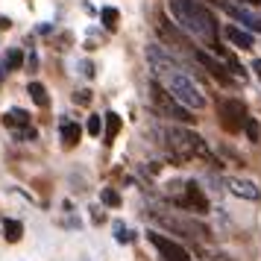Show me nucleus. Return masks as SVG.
I'll return each instance as SVG.
<instances>
[{
	"instance_id": "20",
	"label": "nucleus",
	"mask_w": 261,
	"mask_h": 261,
	"mask_svg": "<svg viewBox=\"0 0 261 261\" xmlns=\"http://www.w3.org/2000/svg\"><path fill=\"white\" fill-rule=\"evenodd\" d=\"M244 132H247V138H249L252 144L261 141V126H258V120H255V118H247V123H244Z\"/></svg>"
},
{
	"instance_id": "23",
	"label": "nucleus",
	"mask_w": 261,
	"mask_h": 261,
	"mask_svg": "<svg viewBox=\"0 0 261 261\" xmlns=\"http://www.w3.org/2000/svg\"><path fill=\"white\" fill-rule=\"evenodd\" d=\"M115 232H118V241H120V244H129V241H132L129 229H126L123 223H115Z\"/></svg>"
},
{
	"instance_id": "1",
	"label": "nucleus",
	"mask_w": 261,
	"mask_h": 261,
	"mask_svg": "<svg viewBox=\"0 0 261 261\" xmlns=\"http://www.w3.org/2000/svg\"><path fill=\"white\" fill-rule=\"evenodd\" d=\"M147 62H150V68L155 71V76L162 80V85L176 97L182 106H188L191 112H200V109L205 106V94H202V88L194 83V76H191V73L185 71V68H182V65H179L165 47L150 44V47H147Z\"/></svg>"
},
{
	"instance_id": "7",
	"label": "nucleus",
	"mask_w": 261,
	"mask_h": 261,
	"mask_svg": "<svg viewBox=\"0 0 261 261\" xmlns=\"http://www.w3.org/2000/svg\"><path fill=\"white\" fill-rule=\"evenodd\" d=\"M147 238H150V244L159 249V255H162L165 261H191L188 249L182 247V244H176V241H170V238L159 235V232H153V229L147 232Z\"/></svg>"
},
{
	"instance_id": "16",
	"label": "nucleus",
	"mask_w": 261,
	"mask_h": 261,
	"mask_svg": "<svg viewBox=\"0 0 261 261\" xmlns=\"http://www.w3.org/2000/svg\"><path fill=\"white\" fill-rule=\"evenodd\" d=\"M3 238L12 241V244H18V241L24 238V226L18 223V220H12V217H6V220H3Z\"/></svg>"
},
{
	"instance_id": "5",
	"label": "nucleus",
	"mask_w": 261,
	"mask_h": 261,
	"mask_svg": "<svg viewBox=\"0 0 261 261\" xmlns=\"http://www.w3.org/2000/svg\"><path fill=\"white\" fill-rule=\"evenodd\" d=\"M173 202H176L182 212H191V214H205L208 212V200L197 182H185L179 185V191L173 194Z\"/></svg>"
},
{
	"instance_id": "9",
	"label": "nucleus",
	"mask_w": 261,
	"mask_h": 261,
	"mask_svg": "<svg viewBox=\"0 0 261 261\" xmlns=\"http://www.w3.org/2000/svg\"><path fill=\"white\" fill-rule=\"evenodd\" d=\"M226 188H229V194H235V197H241V200H261V188L252 182V179L229 176L226 179Z\"/></svg>"
},
{
	"instance_id": "26",
	"label": "nucleus",
	"mask_w": 261,
	"mask_h": 261,
	"mask_svg": "<svg viewBox=\"0 0 261 261\" xmlns=\"http://www.w3.org/2000/svg\"><path fill=\"white\" fill-rule=\"evenodd\" d=\"M252 71H255V76L261 80V59H255V62H252Z\"/></svg>"
},
{
	"instance_id": "4",
	"label": "nucleus",
	"mask_w": 261,
	"mask_h": 261,
	"mask_svg": "<svg viewBox=\"0 0 261 261\" xmlns=\"http://www.w3.org/2000/svg\"><path fill=\"white\" fill-rule=\"evenodd\" d=\"M150 100H153V106L159 109L165 118H173V120H179V123H185V126L197 120L194 115H191V109H188V106H182L176 97L170 94V91H167L162 83H155V80L150 83Z\"/></svg>"
},
{
	"instance_id": "24",
	"label": "nucleus",
	"mask_w": 261,
	"mask_h": 261,
	"mask_svg": "<svg viewBox=\"0 0 261 261\" xmlns=\"http://www.w3.org/2000/svg\"><path fill=\"white\" fill-rule=\"evenodd\" d=\"M88 100H91V91H76L73 94V103H80V106H85Z\"/></svg>"
},
{
	"instance_id": "27",
	"label": "nucleus",
	"mask_w": 261,
	"mask_h": 261,
	"mask_svg": "<svg viewBox=\"0 0 261 261\" xmlns=\"http://www.w3.org/2000/svg\"><path fill=\"white\" fill-rule=\"evenodd\" d=\"M241 3H247V6H255V3H261V0H241Z\"/></svg>"
},
{
	"instance_id": "3",
	"label": "nucleus",
	"mask_w": 261,
	"mask_h": 261,
	"mask_svg": "<svg viewBox=\"0 0 261 261\" xmlns=\"http://www.w3.org/2000/svg\"><path fill=\"white\" fill-rule=\"evenodd\" d=\"M159 135L165 138L162 141V147L167 150V155L173 159V162H188V159H212L214 162V155L212 150H208V144L202 141L200 135L194 129H188V126H165V129H159Z\"/></svg>"
},
{
	"instance_id": "15",
	"label": "nucleus",
	"mask_w": 261,
	"mask_h": 261,
	"mask_svg": "<svg viewBox=\"0 0 261 261\" xmlns=\"http://www.w3.org/2000/svg\"><path fill=\"white\" fill-rule=\"evenodd\" d=\"M27 91H30V97H33V103H36V106H41V109L50 106V94H47V88H44L41 83H30V85H27Z\"/></svg>"
},
{
	"instance_id": "12",
	"label": "nucleus",
	"mask_w": 261,
	"mask_h": 261,
	"mask_svg": "<svg viewBox=\"0 0 261 261\" xmlns=\"http://www.w3.org/2000/svg\"><path fill=\"white\" fill-rule=\"evenodd\" d=\"M155 30H159V36H162V41H167V44H173V47H185V44H182V33H179L176 27H173L170 21H167L165 15L159 18V24H155Z\"/></svg>"
},
{
	"instance_id": "13",
	"label": "nucleus",
	"mask_w": 261,
	"mask_h": 261,
	"mask_svg": "<svg viewBox=\"0 0 261 261\" xmlns=\"http://www.w3.org/2000/svg\"><path fill=\"white\" fill-rule=\"evenodd\" d=\"M59 138H62L65 147H76L80 138H83V129H80L73 120H65V123H62V129H59Z\"/></svg>"
},
{
	"instance_id": "18",
	"label": "nucleus",
	"mask_w": 261,
	"mask_h": 261,
	"mask_svg": "<svg viewBox=\"0 0 261 261\" xmlns=\"http://www.w3.org/2000/svg\"><path fill=\"white\" fill-rule=\"evenodd\" d=\"M100 18H103V27H106V30H115L118 21H120V12L115 9V6H106V9L100 12Z\"/></svg>"
},
{
	"instance_id": "2",
	"label": "nucleus",
	"mask_w": 261,
	"mask_h": 261,
	"mask_svg": "<svg viewBox=\"0 0 261 261\" xmlns=\"http://www.w3.org/2000/svg\"><path fill=\"white\" fill-rule=\"evenodd\" d=\"M170 15L176 18V27L191 33L194 38L205 41L212 50H220L217 44V21L212 9L200 0H170Z\"/></svg>"
},
{
	"instance_id": "25",
	"label": "nucleus",
	"mask_w": 261,
	"mask_h": 261,
	"mask_svg": "<svg viewBox=\"0 0 261 261\" xmlns=\"http://www.w3.org/2000/svg\"><path fill=\"white\" fill-rule=\"evenodd\" d=\"M91 217H94V223H103V220H106V217H103V212H100V208H94V214H91Z\"/></svg>"
},
{
	"instance_id": "22",
	"label": "nucleus",
	"mask_w": 261,
	"mask_h": 261,
	"mask_svg": "<svg viewBox=\"0 0 261 261\" xmlns=\"http://www.w3.org/2000/svg\"><path fill=\"white\" fill-rule=\"evenodd\" d=\"M88 132H91V135H100V132H103V123H100V115H88Z\"/></svg>"
},
{
	"instance_id": "10",
	"label": "nucleus",
	"mask_w": 261,
	"mask_h": 261,
	"mask_svg": "<svg viewBox=\"0 0 261 261\" xmlns=\"http://www.w3.org/2000/svg\"><path fill=\"white\" fill-rule=\"evenodd\" d=\"M194 59L200 62L202 68L212 73V76H214V80H217L220 85H229V83H232V76L226 73V68H223V65H220L217 59H214L212 53H205V50H197V53H194Z\"/></svg>"
},
{
	"instance_id": "6",
	"label": "nucleus",
	"mask_w": 261,
	"mask_h": 261,
	"mask_svg": "<svg viewBox=\"0 0 261 261\" xmlns=\"http://www.w3.org/2000/svg\"><path fill=\"white\" fill-rule=\"evenodd\" d=\"M247 118H249V115H247V106H244L241 100L229 97V100H223V103H220V123H223L229 132L244 129Z\"/></svg>"
},
{
	"instance_id": "21",
	"label": "nucleus",
	"mask_w": 261,
	"mask_h": 261,
	"mask_svg": "<svg viewBox=\"0 0 261 261\" xmlns=\"http://www.w3.org/2000/svg\"><path fill=\"white\" fill-rule=\"evenodd\" d=\"M100 200H103V205L118 208V205H120V194H118L115 188H103V191H100Z\"/></svg>"
},
{
	"instance_id": "17",
	"label": "nucleus",
	"mask_w": 261,
	"mask_h": 261,
	"mask_svg": "<svg viewBox=\"0 0 261 261\" xmlns=\"http://www.w3.org/2000/svg\"><path fill=\"white\" fill-rule=\"evenodd\" d=\"M21 62H24V53H21L18 47H12L9 53H6V59H3L0 68H3V73H6V71H18V68H21Z\"/></svg>"
},
{
	"instance_id": "14",
	"label": "nucleus",
	"mask_w": 261,
	"mask_h": 261,
	"mask_svg": "<svg viewBox=\"0 0 261 261\" xmlns=\"http://www.w3.org/2000/svg\"><path fill=\"white\" fill-rule=\"evenodd\" d=\"M3 123H6L9 129H15V126H18V129H27V126H30V115H27L24 109H9L6 118H3Z\"/></svg>"
},
{
	"instance_id": "8",
	"label": "nucleus",
	"mask_w": 261,
	"mask_h": 261,
	"mask_svg": "<svg viewBox=\"0 0 261 261\" xmlns=\"http://www.w3.org/2000/svg\"><path fill=\"white\" fill-rule=\"evenodd\" d=\"M217 3L229 12V18H235L238 24H244L249 33H261V18L255 12H249L247 6H235V3H229V0H217Z\"/></svg>"
},
{
	"instance_id": "11",
	"label": "nucleus",
	"mask_w": 261,
	"mask_h": 261,
	"mask_svg": "<svg viewBox=\"0 0 261 261\" xmlns=\"http://www.w3.org/2000/svg\"><path fill=\"white\" fill-rule=\"evenodd\" d=\"M223 36H226V41H229L232 47H238V50H252V47H255L252 33H249V30H241L238 24H226Z\"/></svg>"
},
{
	"instance_id": "19",
	"label": "nucleus",
	"mask_w": 261,
	"mask_h": 261,
	"mask_svg": "<svg viewBox=\"0 0 261 261\" xmlns=\"http://www.w3.org/2000/svg\"><path fill=\"white\" fill-rule=\"evenodd\" d=\"M103 118H106V138L112 141V138L120 132V118L115 115V112H109V115H103Z\"/></svg>"
}]
</instances>
